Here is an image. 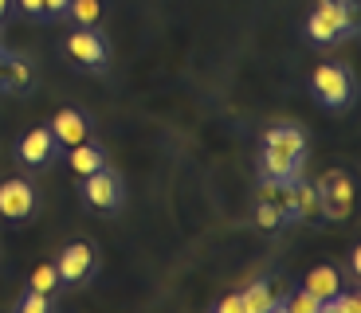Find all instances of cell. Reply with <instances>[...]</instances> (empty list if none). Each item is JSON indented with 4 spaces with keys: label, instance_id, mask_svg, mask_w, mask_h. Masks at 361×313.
Listing matches in <instances>:
<instances>
[{
    "label": "cell",
    "instance_id": "obj_1",
    "mask_svg": "<svg viewBox=\"0 0 361 313\" xmlns=\"http://www.w3.org/2000/svg\"><path fill=\"white\" fill-rule=\"evenodd\" d=\"M353 32H357V16L350 0H318L314 12L307 16V39L318 47H334Z\"/></svg>",
    "mask_w": 361,
    "mask_h": 313
},
{
    "label": "cell",
    "instance_id": "obj_2",
    "mask_svg": "<svg viewBox=\"0 0 361 313\" xmlns=\"http://www.w3.org/2000/svg\"><path fill=\"white\" fill-rule=\"evenodd\" d=\"M310 94L326 110H345L357 98V82H353L350 67H342V63H318L314 75H310Z\"/></svg>",
    "mask_w": 361,
    "mask_h": 313
},
{
    "label": "cell",
    "instance_id": "obj_3",
    "mask_svg": "<svg viewBox=\"0 0 361 313\" xmlns=\"http://www.w3.org/2000/svg\"><path fill=\"white\" fill-rule=\"evenodd\" d=\"M63 51L79 63L82 71H106V63H110V47L99 27H75L71 36L63 39Z\"/></svg>",
    "mask_w": 361,
    "mask_h": 313
},
{
    "label": "cell",
    "instance_id": "obj_4",
    "mask_svg": "<svg viewBox=\"0 0 361 313\" xmlns=\"http://www.w3.org/2000/svg\"><path fill=\"white\" fill-rule=\"evenodd\" d=\"M314 188H318V212H326V219H345L353 212V180L345 172H326Z\"/></svg>",
    "mask_w": 361,
    "mask_h": 313
},
{
    "label": "cell",
    "instance_id": "obj_5",
    "mask_svg": "<svg viewBox=\"0 0 361 313\" xmlns=\"http://www.w3.org/2000/svg\"><path fill=\"white\" fill-rule=\"evenodd\" d=\"M82 180H87V184H82V200H87L94 212H118V207H122V180H118L106 165L94 169Z\"/></svg>",
    "mask_w": 361,
    "mask_h": 313
},
{
    "label": "cell",
    "instance_id": "obj_6",
    "mask_svg": "<svg viewBox=\"0 0 361 313\" xmlns=\"http://www.w3.org/2000/svg\"><path fill=\"white\" fill-rule=\"evenodd\" d=\"M55 153H59V141H55L51 125H36V129H27V134L20 137V145H16L20 165H27V169H44V165H51Z\"/></svg>",
    "mask_w": 361,
    "mask_h": 313
},
{
    "label": "cell",
    "instance_id": "obj_7",
    "mask_svg": "<svg viewBox=\"0 0 361 313\" xmlns=\"http://www.w3.org/2000/svg\"><path fill=\"white\" fill-rule=\"evenodd\" d=\"M32 212H36V188L20 177L4 180L0 184V215L12 224H24V219H32Z\"/></svg>",
    "mask_w": 361,
    "mask_h": 313
},
{
    "label": "cell",
    "instance_id": "obj_8",
    "mask_svg": "<svg viewBox=\"0 0 361 313\" xmlns=\"http://www.w3.org/2000/svg\"><path fill=\"white\" fill-rule=\"evenodd\" d=\"M55 270H59V282L79 286L82 278L94 270V247H90V243H71V247H63V255L55 259Z\"/></svg>",
    "mask_w": 361,
    "mask_h": 313
},
{
    "label": "cell",
    "instance_id": "obj_9",
    "mask_svg": "<svg viewBox=\"0 0 361 313\" xmlns=\"http://www.w3.org/2000/svg\"><path fill=\"white\" fill-rule=\"evenodd\" d=\"M263 149H275L279 157L302 161L307 157V134L298 125H271L267 134H263Z\"/></svg>",
    "mask_w": 361,
    "mask_h": 313
},
{
    "label": "cell",
    "instance_id": "obj_10",
    "mask_svg": "<svg viewBox=\"0 0 361 313\" xmlns=\"http://www.w3.org/2000/svg\"><path fill=\"white\" fill-rule=\"evenodd\" d=\"M240 302H244V313H275L287 302V290L275 294V282H271V278H255L252 286L240 294Z\"/></svg>",
    "mask_w": 361,
    "mask_h": 313
},
{
    "label": "cell",
    "instance_id": "obj_11",
    "mask_svg": "<svg viewBox=\"0 0 361 313\" xmlns=\"http://www.w3.org/2000/svg\"><path fill=\"white\" fill-rule=\"evenodd\" d=\"M51 134H55V141H59V145L71 149V145H79V141H87V137H90V122L79 114V110L63 106L59 114L51 117Z\"/></svg>",
    "mask_w": 361,
    "mask_h": 313
},
{
    "label": "cell",
    "instance_id": "obj_12",
    "mask_svg": "<svg viewBox=\"0 0 361 313\" xmlns=\"http://www.w3.org/2000/svg\"><path fill=\"white\" fill-rule=\"evenodd\" d=\"M302 290L314 294L318 305H322L326 298H334L338 290H342V274H338V267H314L307 278H302Z\"/></svg>",
    "mask_w": 361,
    "mask_h": 313
},
{
    "label": "cell",
    "instance_id": "obj_13",
    "mask_svg": "<svg viewBox=\"0 0 361 313\" xmlns=\"http://www.w3.org/2000/svg\"><path fill=\"white\" fill-rule=\"evenodd\" d=\"M106 165V153L99 149V145L90 141H79V145H71V169H75V177H90L94 169H102Z\"/></svg>",
    "mask_w": 361,
    "mask_h": 313
},
{
    "label": "cell",
    "instance_id": "obj_14",
    "mask_svg": "<svg viewBox=\"0 0 361 313\" xmlns=\"http://www.w3.org/2000/svg\"><path fill=\"white\" fill-rule=\"evenodd\" d=\"M298 165H302V161H290V157H279L275 149H263L259 169H263V177H275V180H295V177H298Z\"/></svg>",
    "mask_w": 361,
    "mask_h": 313
},
{
    "label": "cell",
    "instance_id": "obj_15",
    "mask_svg": "<svg viewBox=\"0 0 361 313\" xmlns=\"http://www.w3.org/2000/svg\"><path fill=\"white\" fill-rule=\"evenodd\" d=\"M59 286H63V282H59V270H55V262H39V267L32 270V282H27V290L47 294V298H51Z\"/></svg>",
    "mask_w": 361,
    "mask_h": 313
},
{
    "label": "cell",
    "instance_id": "obj_16",
    "mask_svg": "<svg viewBox=\"0 0 361 313\" xmlns=\"http://www.w3.org/2000/svg\"><path fill=\"white\" fill-rule=\"evenodd\" d=\"M67 16H71L79 27H99L102 4L99 0H71V4H67Z\"/></svg>",
    "mask_w": 361,
    "mask_h": 313
},
{
    "label": "cell",
    "instance_id": "obj_17",
    "mask_svg": "<svg viewBox=\"0 0 361 313\" xmlns=\"http://www.w3.org/2000/svg\"><path fill=\"white\" fill-rule=\"evenodd\" d=\"M318 212V188L310 184H295V219H307Z\"/></svg>",
    "mask_w": 361,
    "mask_h": 313
},
{
    "label": "cell",
    "instance_id": "obj_18",
    "mask_svg": "<svg viewBox=\"0 0 361 313\" xmlns=\"http://www.w3.org/2000/svg\"><path fill=\"white\" fill-rule=\"evenodd\" d=\"M32 87V63L20 59V55H8V90H24Z\"/></svg>",
    "mask_w": 361,
    "mask_h": 313
},
{
    "label": "cell",
    "instance_id": "obj_19",
    "mask_svg": "<svg viewBox=\"0 0 361 313\" xmlns=\"http://www.w3.org/2000/svg\"><path fill=\"white\" fill-rule=\"evenodd\" d=\"M357 309H361V298L357 294H342V290H338L334 298H326L318 313H357Z\"/></svg>",
    "mask_w": 361,
    "mask_h": 313
},
{
    "label": "cell",
    "instance_id": "obj_20",
    "mask_svg": "<svg viewBox=\"0 0 361 313\" xmlns=\"http://www.w3.org/2000/svg\"><path fill=\"white\" fill-rule=\"evenodd\" d=\"M255 224H259L263 231H275V227L283 224L279 204H271V200H259V207H255Z\"/></svg>",
    "mask_w": 361,
    "mask_h": 313
},
{
    "label": "cell",
    "instance_id": "obj_21",
    "mask_svg": "<svg viewBox=\"0 0 361 313\" xmlns=\"http://www.w3.org/2000/svg\"><path fill=\"white\" fill-rule=\"evenodd\" d=\"M283 309H290V313H318L322 305H318V298H314V294H307V290H298L295 298L287 294V302H283Z\"/></svg>",
    "mask_w": 361,
    "mask_h": 313
},
{
    "label": "cell",
    "instance_id": "obj_22",
    "mask_svg": "<svg viewBox=\"0 0 361 313\" xmlns=\"http://www.w3.org/2000/svg\"><path fill=\"white\" fill-rule=\"evenodd\" d=\"M16 309H20V313H47V309H51V298H47V294H36V290H27V294L20 298Z\"/></svg>",
    "mask_w": 361,
    "mask_h": 313
},
{
    "label": "cell",
    "instance_id": "obj_23",
    "mask_svg": "<svg viewBox=\"0 0 361 313\" xmlns=\"http://www.w3.org/2000/svg\"><path fill=\"white\" fill-rule=\"evenodd\" d=\"M16 4H20V12H24V16H32V20H47L44 0H16Z\"/></svg>",
    "mask_w": 361,
    "mask_h": 313
},
{
    "label": "cell",
    "instance_id": "obj_24",
    "mask_svg": "<svg viewBox=\"0 0 361 313\" xmlns=\"http://www.w3.org/2000/svg\"><path fill=\"white\" fill-rule=\"evenodd\" d=\"M216 309L220 313H244V302H240V294H228V298L216 302Z\"/></svg>",
    "mask_w": 361,
    "mask_h": 313
},
{
    "label": "cell",
    "instance_id": "obj_25",
    "mask_svg": "<svg viewBox=\"0 0 361 313\" xmlns=\"http://www.w3.org/2000/svg\"><path fill=\"white\" fill-rule=\"evenodd\" d=\"M67 4H71V0H44V12H47V20H59V16H67Z\"/></svg>",
    "mask_w": 361,
    "mask_h": 313
},
{
    "label": "cell",
    "instance_id": "obj_26",
    "mask_svg": "<svg viewBox=\"0 0 361 313\" xmlns=\"http://www.w3.org/2000/svg\"><path fill=\"white\" fill-rule=\"evenodd\" d=\"M0 90H8V51H0Z\"/></svg>",
    "mask_w": 361,
    "mask_h": 313
},
{
    "label": "cell",
    "instance_id": "obj_27",
    "mask_svg": "<svg viewBox=\"0 0 361 313\" xmlns=\"http://www.w3.org/2000/svg\"><path fill=\"white\" fill-rule=\"evenodd\" d=\"M8 12H12V0H0V20L8 16Z\"/></svg>",
    "mask_w": 361,
    "mask_h": 313
}]
</instances>
